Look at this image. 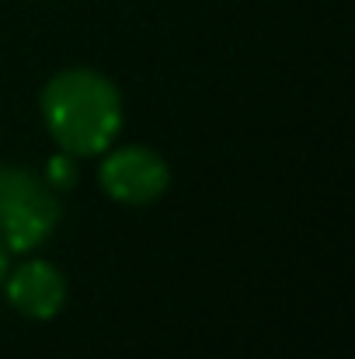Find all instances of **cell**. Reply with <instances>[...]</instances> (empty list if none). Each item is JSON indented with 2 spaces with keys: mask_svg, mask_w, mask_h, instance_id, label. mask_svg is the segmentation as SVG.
<instances>
[{
  "mask_svg": "<svg viewBox=\"0 0 355 359\" xmlns=\"http://www.w3.org/2000/svg\"><path fill=\"white\" fill-rule=\"evenodd\" d=\"M7 279V300L32 321H49L67 304V279L49 262H25Z\"/></svg>",
  "mask_w": 355,
  "mask_h": 359,
  "instance_id": "4",
  "label": "cell"
},
{
  "mask_svg": "<svg viewBox=\"0 0 355 359\" xmlns=\"http://www.w3.org/2000/svg\"><path fill=\"white\" fill-rule=\"evenodd\" d=\"M74 182H77V164H74V157H70V154L53 157V161H49V185H53V189H70Z\"/></svg>",
  "mask_w": 355,
  "mask_h": 359,
  "instance_id": "5",
  "label": "cell"
},
{
  "mask_svg": "<svg viewBox=\"0 0 355 359\" xmlns=\"http://www.w3.org/2000/svg\"><path fill=\"white\" fill-rule=\"evenodd\" d=\"M171 171L160 154L150 147H125L105 157L102 164V189L125 206H146L167 192Z\"/></svg>",
  "mask_w": 355,
  "mask_h": 359,
  "instance_id": "3",
  "label": "cell"
},
{
  "mask_svg": "<svg viewBox=\"0 0 355 359\" xmlns=\"http://www.w3.org/2000/svg\"><path fill=\"white\" fill-rule=\"evenodd\" d=\"M42 116L63 154L95 157L122 129V98L116 84L95 70H63L42 91Z\"/></svg>",
  "mask_w": 355,
  "mask_h": 359,
  "instance_id": "1",
  "label": "cell"
},
{
  "mask_svg": "<svg viewBox=\"0 0 355 359\" xmlns=\"http://www.w3.org/2000/svg\"><path fill=\"white\" fill-rule=\"evenodd\" d=\"M60 224V199L49 182L25 168H0V241L7 251H32Z\"/></svg>",
  "mask_w": 355,
  "mask_h": 359,
  "instance_id": "2",
  "label": "cell"
},
{
  "mask_svg": "<svg viewBox=\"0 0 355 359\" xmlns=\"http://www.w3.org/2000/svg\"><path fill=\"white\" fill-rule=\"evenodd\" d=\"M7 269H11V251H7V244L0 241V283H4V276H7Z\"/></svg>",
  "mask_w": 355,
  "mask_h": 359,
  "instance_id": "6",
  "label": "cell"
}]
</instances>
